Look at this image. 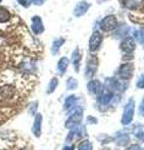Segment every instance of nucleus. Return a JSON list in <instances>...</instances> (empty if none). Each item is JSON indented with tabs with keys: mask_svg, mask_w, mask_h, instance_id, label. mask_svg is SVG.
Here are the masks:
<instances>
[{
	"mask_svg": "<svg viewBox=\"0 0 144 150\" xmlns=\"http://www.w3.org/2000/svg\"><path fill=\"white\" fill-rule=\"evenodd\" d=\"M137 43L134 41L133 38L129 35L120 41V50L123 53V62H129L133 59V53L135 50Z\"/></svg>",
	"mask_w": 144,
	"mask_h": 150,
	"instance_id": "nucleus-1",
	"label": "nucleus"
},
{
	"mask_svg": "<svg viewBox=\"0 0 144 150\" xmlns=\"http://www.w3.org/2000/svg\"><path fill=\"white\" fill-rule=\"evenodd\" d=\"M118 18L114 15V14H109V15H105L101 20L98 23L99 29L101 33H111L115 31L118 29Z\"/></svg>",
	"mask_w": 144,
	"mask_h": 150,
	"instance_id": "nucleus-2",
	"label": "nucleus"
},
{
	"mask_svg": "<svg viewBox=\"0 0 144 150\" xmlns=\"http://www.w3.org/2000/svg\"><path fill=\"white\" fill-rule=\"evenodd\" d=\"M101 43H103V33H101L99 29H94L92 33V35H90L89 44H88L90 54H95L96 51L100 49Z\"/></svg>",
	"mask_w": 144,
	"mask_h": 150,
	"instance_id": "nucleus-3",
	"label": "nucleus"
},
{
	"mask_svg": "<svg viewBox=\"0 0 144 150\" xmlns=\"http://www.w3.org/2000/svg\"><path fill=\"white\" fill-rule=\"evenodd\" d=\"M133 73H134L133 63L132 62H123L117 71V76L120 80L125 81V80H129V79L133 76Z\"/></svg>",
	"mask_w": 144,
	"mask_h": 150,
	"instance_id": "nucleus-4",
	"label": "nucleus"
},
{
	"mask_svg": "<svg viewBox=\"0 0 144 150\" xmlns=\"http://www.w3.org/2000/svg\"><path fill=\"white\" fill-rule=\"evenodd\" d=\"M98 64H99L98 56L95 54H89L87 60V65H85V78L92 80L93 76L96 73V70H98Z\"/></svg>",
	"mask_w": 144,
	"mask_h": 150,
	"instance_id": "nucleus-5",
	"label": "nucleus"
},
{
	"mask_svg": "<svg viewBox=\"0 0 144 150\" xmlns=\"http://www.w3.org/2000/svg\"><path fill=\"white\" fill-rule=\"evenodd\" d=\"M92 8V4L87 0H80L75 4V6L73 9V15L75 18H82L87 11H89V9Z\"/></svg>",
	"mask_w": 144,
	"mask_h": 150,
	"instance_id": "nucleus-6",
	"label": "nucleus"
},
{
	"mask_svg": "<svg viewBox=\"0 0 144 150\" xmlns=\"http://www.w3.org/2000/svg\"><path fill=\"white\" fill-rule=\"evenodd\" d=\"M124 9L139 11L144 8V0H120Z\"/></svg>",
	"mask_w": 144,
	"mask_h": 150,
	"instance_id": "nucleus-7",
	"label": "nucleus"
},
{
	"mask_svg": "<svg viewBox=\"0 0 144 150\" xmlns=\"http://www.w3.org/2000/svg\"><path fill=\"white\" fill-rule=\"evenodd\" d=\"M133 115H134V100L131 99L128 101L127 106L124 109V114H123V118H122V123L123 124H129L133 119Z\"/></svg>",
	"mask_w": 144,
	"mask_h": 150,
	"instance_id": "nucleus-8",
	"label": "nucleus"
},
{
	"mask_svg": "<svg viewBox=\"0 0 144 150\" xmlns=\"http://www.w3.org/2000/svg\"><path fill=\"white\" fill-rule=\"evenodd\" d=\"M87 89L92 95L98 96L99 94L103 91V84H101L99 80H96V79H92V80H89V83H88Z\"/></svg>",
	"mask_w": 144,
	"mask_h": 150,
	"instance_id": "nucleus-9",
	"label": "nucleus"
},
{
	"mask_svg": "<svg viewBox=\"0 0 144 150\" xmlns=\"http://www.w3.org/2000/svg\"><path fill=\"white\" fill-rule=\"evenodd\" d=\"M31 30H33V33L35 35H40L43 34L45 28H44V24H43V20H41V18L35 15L31 18Z\"/></svg>",
	"mask_w": 144,
	"mask_h": 150,
	"instance_id": "nucleus-10",
	"label": "nucleus"
},
{
	"mask_svg": "<svg viewBox=\"0 0 144 150\" xmlns=\"http://www.w3.org/2000/svg\"><path fill=\"white\" fill-rule=\"evenodd\" d=\"M82 58H83V55H82V50L80 48H77L73 50V53H72V63L74 65V70H75L77 73H79V70H80V65H82Z\"/></svg>",
	"mask_w": 144,
	"mask_h": 150,
	"instance_id": "nucleus-11",
	"label": "nucleus"
},
{
	"mask_svg": "<svg viewBox=\"0 0 144 150\" xmlns=\"http://www.w3.org/2000/svg\"><path fill=\"white\" fill-rule=\"evenodd\" d=\"M69 64H70V60H69L67 56H62V58L59 59V62L57 64V70H58V73L59 74H65L67 73V70L69 68Z\"/></svg>",
	"mask_w": 144,
	"mask_h": 150,
	"instance_id": "nucleus-12",
	"label": "nucleus"
},
{
	"mask_svg": "<svg viewBox=\"0 0 144 150\" xmlns=\"http://www.w3.org/2000/svg\"><path fill=\"white\" fill-rule=\"evenodd\" d=\"M11 18H13L11 13L6 8L0 6V24H6V23L11 20Z\"/></svg>",
	"mask_w": 144,
	"mask_h": 150,
	"instance_id": "nucleus-13",
	"label": "nucleus"
},
{
	"mask_svg": "<svg viewBox=\"0 0 144 150\" xmlns=\"http://www.w3.org/2000/svg\"><path fill=\"white\" fill-rule=\"evenodd\" d=\"M133 39L135 43L144 45V28H139V29L133 30Z\"/></svg>",
	"mask_w": 144,
	"mask_h": 150,
	"instance_id": "nucleus-14",
	"label": "nucleus"
},
{
	"mask_svg": "<svg viewBox=\"0 0 144 150\" xmlns=\"http://www.w3.org/2000/svg\"><path fill=\"white\" fill-rule=\"evenodd\" d=\"M64 43H65L64 38H57V39H54L53 44H52V54L57 55L59 53V50L62 49V46L64 45Z\"/></svg>",
	"mask_w": 144,
	"mask_h": 150,
	"instance_id": "nucleus-15",
	"label": "nucleus"
},
{
	"mask_svg": "<svg viewBox=\"0 0 144 150\" xmlns=\"http://www.w3.org/2000/svg\"><path fill=\"white\" fill-rule=\"evenodd\" d=\"M40 128H41V115L36 114L34 126H33V133L35 134V137H40Z\"/></svg>",
	"mask_w": 144,
	"mask_h": 150,
	"instance_id": "nucleus-16",
	"label": "nucleus"
},
{
	"mask_svg": "<svg viewBox=\"0 0 144 150\" xmlns=\"http://www.w3.org/2000/svg\"><path fill=\"white\" fill-rule=\"evenodd\" d=\"M129 31H131V29L127 26H118V29L115 30V36H118V38H127L129 36Z\"/></svg>",
	"mask_w": 144,
	"mask_h": 150,
	"instance_id": "nucleus-17",
	"label": "nucleus"
},
{
	"mask_svg": "<svg viewBox=\"0 0 144 150\" xmlns=\"http://www.w3.org/2000/svg\"><path fill=\"white\" fill-rule=\"evenodd\" d=\"M58 84H59V79H58L57 76L52 78V80L49 81V85H48V88H46V94H52V93L55 90V89H57Z\"/></svg>",
	"mask_w": 144,
	"mask_h": 150,
	"instance_id": "nucleus-18",
	"label": "nucleus"
},
{
	"mask_svg": "<svg viewBox=\"0 0 144 150\" xmlns=\"http://www.w3.org/2000/svg\"><path fill=\"white\" fill-rule=\"evenodd\" d=\"M78 86V80L75 78H68V80H67V89L68 90H73V89H75Z\"/></svg>",
	"mask_w": 144,
	"mask_h": 150,
	"instance_id": "nucleus-19",
	"label": "nucleus"
},
{
	"mask_svg": "<svg viewBox=\"0 0 144 150\" xmlns=\"http://www.w3.org/2000/svg\"><path fill=\"white\" fill-rule=\"evenodd\" d=\"M75 101H77V96L75 95L68 96L67 100H65V109H69V108H72L73 105H75Z\"/></svg>",
	"mask_w": 144,
	"mask_h": 150,
	"instance_id": "nucleus-20",
	"label": "nucleus"
},
{
	"mask_svg": "<svg viewBox=\"0 0 144 150\" xmlns=\"http://www.w3.org/2000/svg\"><path fill=\"white\" fill-rule=\"evenodd\" d=\"M137 88L138 89H144V74H142L137 80Z\"/></svg>",
	"mask_w": 144,
	"mask_h": 150,
	"instance_id": "nucleus-21",
	"label": "nucleus"
},
{
	"mask_svg": "<svg viewBox=\"0 0 144 150\" xmlns=\"http://www.w3.org/2000/svg\"><path fill=\"white\" fill-rule=\"evenodd\" d=\"M16 1L24 8H29L30 4H31V0H16Z\"/></svg>",
	"mask_w": 144,
	"mask_h": 150,
	"instance_id": "nucleus-22",
	"label": "nucleus"
},
{
	"mask_svg": "<svg viewBox=\"0 0 144 150\" xmlns=\"http://www.w3.org/2000/svg\"><path fill=\"white\" fill-rule=\"evenodd\" d=\"M139 114H140L142 116H144V99L142 100L140 106H139Z\"/></svg>",
	"mask_w": 144,
	"mask_h": 150,
	"instance_id": "nucleus-23",
	"label": "nucleus"
},
{
	"mask_svg": "<svg viewBox=\"0 0 144 150\" xmlns=\"http://www.w3.org/2000/svg\"><path fill=\"white\" fill-rule=\"evenodd\" d=\"M46 1V0H31V3H34L35 5H38V6H40V5H43V4Z\"/></svg>",
	"mask_w": 144,
	"mask_h": 150,
	"instance_id": "nucleus-24",
	"label": "nucleus"
},
{
	"mask_svg": "<svg viewBox=\"0 0 144 150\" xmlns=\"http://www.w3.org/2000/svg\"><path fill=\"white\" fill-rule=\"evenodd\" d=\"M101 1H103V0H98V3H101Z\"/></svg>",
	"mask_w": 144,
	"mask_h": 150,
	"instance_id": "nucleus-25",
	"label": "nucleus"
},
{
	"mask_svg": "<svg viewBox=\"0 0 144 150\" xmlns=\"http://www.w3.org/2000/svg\"><path fill=\"white\" fill-rule=\"evenodd\" d=\"M0 3H1V0H0Z\"/></svg>",
	"mask_w": 144,
	"mask_h": 150,
	"instance_id": "nucleus-26",
	"label": "nucleus"
}]
</instances>
